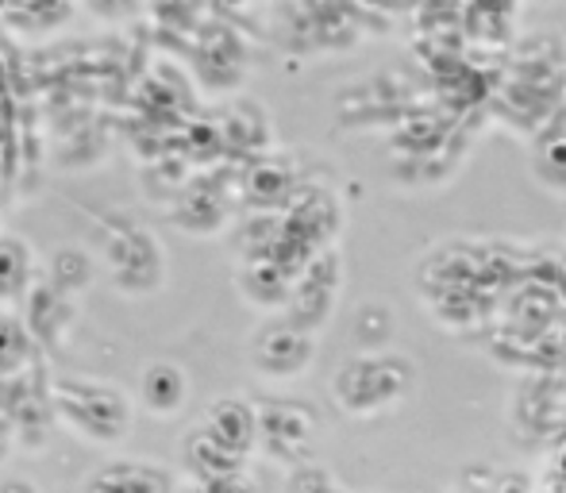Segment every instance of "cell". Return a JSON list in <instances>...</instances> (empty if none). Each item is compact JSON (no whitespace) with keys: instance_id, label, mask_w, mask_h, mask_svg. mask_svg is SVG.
I'll list each match as a JSON object with an SVG mask.
<instances>
[{"instance_id":"8fae6325","label":"cell","mask_w":566,"mask_h":493,"mask_svg":"<svg viewBox=\"0 0 566 493\" xmlns=\"http://www.w3.org/2000/svg\"><path fill=\"white\" fill-rule=\"evenodd\" d=\"M293 282H297V274L285 270L277 259H243L235 270L239 297L259 308V313H274V316H282L290 308Z\"/></svg>"},{"instance_id":"5b68a950","label":"cell","mask_w":566,"mask_h":493,"mask_svg":"<svg viewBox=\"0 0 566 493\" xmlns=\"http://www.w3.org/2000/svg\"><path fill=\"white\" fill-rule=\"evenodd\" d=\"M247 363L262 381H274V386L297 381L316 363V336H308L285 316H270L247 339Z\"/></svg>"},{"instance_id":"e0dca14e","label":"cell","mask_w":566,"mask_h":493,"mask_svg":"<svg viewBox=\"0 0 566 493\" xmlns=\"http://www.w3.org/2000/svg\"><path fill=\"white\" fill-rule=\"evenodd\" d=\"M282 493H347V486H343L328 466L313 459V463L285 471V490Z\"/></svg>"},{"instance_id":"9a60e30c","label":"cell","mask_w":566,"mask_h":493,"mask_svg":"<svg viewBox=\"0 0 566 493\" xmlns=\"http://www.w3.org/2000/svg\"><path fill=\"white\" fill-rule=\"evenodd\" d=\"M243 197L251 209L266 212V209H282L293 197V174L290 166H282L277 158H262L254 162V170L243 181Z\"/></svg>"},{"instance_id":"5bb4252c","label":"cell","mask_w":566,"mask_h":493,"mask_svg":"<svg viewBox=\"0 0 566 493\" xmlns=\"http://www.w3.org/2000/svg\"><path fill=\"white\" fill-rule=\"evenodd\" d=\"M43 363V344L35 339L31 324L20 308H0V381H12L20 374Z\"/></svg>"},{"instance_id":"7c38bea8","label":"cell","mask_w":566,"mask_h":493,"mask_svg":"<svg viewBox=\"0 0 566 493\" xmlns=\"http://www.w3.org/2000/svg\"><path fill=\"white\" fill-rule=\"evenodd\" d=\"M189 401V374L170 359H155L139 370V386H135V405L147 409L150 417L170 420L186 409Z\"/></svg>"},{"instance_id":"52a82bcc","label":"cell","mask_w":566,"mask_h":493,"mask_svg":"<svg viewBox=\"0 0 566 493\" xmlns=\"http://www.w3.org/2000/svg\"><path fill=\"white\" fill-rule=\"evenodd\" d=\"M339 277H343V262H339V251L328 246V251L313 254L308 266L297 274L293 282V297H290V308H285V321L305 328L308 336L324 328L336 313V301H339Z\"/></svg>"},{"instance_id":"8992f818","label":"cell","mask_w":566,"mask_h":493,"mask_svg":"<svg viewBox=\"0 0 566 493\" xmlns=\"http://www.w3.org/2000/svg\"><path fill=\"white\" fill-rule=\"evenodd\" d=\"M54 374L46 370V363L31 367L28 374L12 381H0V405H4L8 420L15 428V443L23 451H39L51 440L54 420Z\"/></svg>"},{"instance_id":"3957f363","label":"cell","mask_w":566,"mask_h":493,"mask_svg":"<svg viewBox=\"0 0 566 493\" xmlns=\"http://www.w3.org/2000/svg\"><path fill=\"white\" fill-rule=\"evenodd\" d=\"M105 266L108 277L119 293H132V297H143V293L163 290L166 282V251L158 243V235L143 224H132V220H119L113 224L105 240Z\"/></svg>"},{"instance_id":"ffe728a7","label":"cell","mask_w":566,"mask_h":493,"mask_svg":"<svg viewBox=\"0 0 566 493\" xmlns=\"http://www.w3.org/2000/svg\"><path fill=\"white\" fill-rule=\"evenodd\" d=\"M0 493H43L31 474H0Z\"/></svg>"},{"instance_id":"30bf717a","label":"cell","mask_w":566,"mask_h":493,"mask_svg":"<svg viewBox=\"0 0 566 493\" xmlns=\"http://www.w3.org/2000/svg\"><path fill=\"white\" fill-rule=\"evenodd\" d=\"M251 471L247 459L231 455L228 448H220L201 424L189 428L178 443V479L181 486H201V482H217V479H231V474Z\"/></svg>"},{"instance_id":"9c48e42d","label":"cell","mask_w":566,"mask_h":493,"mask_svg":"<svg viewBox=\"0 0 566 493\" xmlns=\"http://www.w3.org/2000/svg\"><path fill=\"white\" fill-rule=\"evenodd\" d=\"M178 474L155 459H108L85 479L82 493H178Z\"/></svg>"},{"instance_id":"2e32d148","label":"cell","mask_w":566,"mask_h":493,"mask_svg":"<svg viewBox=\"0 0 566 493\" xmlns=\"http://www.w3.org/2000/svg\"><path fill=\"white\" fill-rule=\"evenodd\" d=\"M174 224H181L193 235H212L228 224V209L217 201V193H205V189H186L181 201L174 204Z\"/></svg>"},{"instance_id":"4fadbf2b","label":"cell","mask_w":566,"mask_h":493,"mask_svg":"<svg viewBox=\"0 0 566 493\" xmlns=\"http://www.w3.org/2000/svg\"><path fill=\"white\" fill-rule=\"evenodd\" d=\"M39 285L35 246L15 232H0V308H23Z\"/></svg>"},{"instance_id":"d6986e66","label":"cell","mask_w":566,"mask_h":493,"mask_svg":"<svg viewBox=\"0 0 566 493\" xmlns=\"http://www.w3.org/2000/svg\"><path fill=\"white\" fill-rule=\"evenodd\" d=\"M15 451H20V443H15V428H12V420H8L4 405H0V466H4Z\"/></svg>"},{"instance_id":"7a4b0ae2","label":"cell","mask_w":566,"mask_h":493,"mask_svg":"<svg viewBox=\"0 0 566 493\" xmlns=\"http://www.w3.org/2000/svg\"><path fill=\"white\" fill-rule=\"evenodd\" d=\"M412 381V363L397 355H355L332 378V397L350 417H374L405 401Z\"/></svg>"},{"instance_id":"ac0fdd59","label":"cell","mask_w":566,"mask_h":493,"mask_svg":"<svg viewBox=\"0 0 566 493\" xmlns=\"http://www.w3.org/2000/svg\"><path fill=\"white\" fill-rule=\"evenodd\" d=\"M181 490L186 493H259L251 471L231 474V479H217V482H201V486H181Z\"/></svg>"},{"instance_id":"6da1fadb","label":"cell","mask_w":566,"mask_h":493,"mask_svg":"<svg viewBox=\"0 0 566 493\" xmlns=\"http://www.w3.org/2000/svg\"><path fill=\"white\" fill-rule=\"evenodd\" d=\"M54 420L93 448H119L132 436L135 397L93 374H54Z\"/></svg>"},{"instance_id":"ba28073f","label":"cell","mask_w":566,"mask_h":493,"mask_svg":"<svg viewBox=\"0 0 566 493\" xmlns=\"http://www.w3.org/2000/svg\"><path fill=\"white\" fill-rule=\"evenodd\" d=\"M201 428L220 448H228L231 455L247 459V463L259 455V405L247 401L243 394L217 397V401L205 409Z\"/></svg>"},{"instance_id":"277c9868","label":"cell","mask_w":566,"mask_h":493,"mask_svg":"<svg viewBox=\"0 0 566 493\" xmlns=\"http://www.w3.org/2000/svg\"><path fill=\"white\" fill-rule=\"evenodd\" d=\"M316 436H321V417L308 405L293 397L259 405V455L282 471L313 463Z\"/></svg>"}]
</instances>
